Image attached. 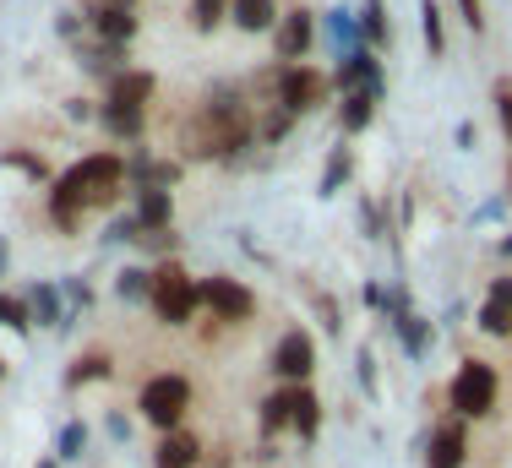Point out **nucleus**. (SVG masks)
<instances>
[{
    "instance_id": "f257e3e1",
    "label": "nucleus",
    "mask_w": 512,
    "mask_h": 468,
    "mask_svg": "<svg viewBox=\"0 0 512 468\" xmlns=\"http://www.w3.org/2000/svg\"><path fill=\"white\" fill-rule=\"evenodd\" d=\"M120 175H126V164H120L115 153H99V158H88V164H77L55 186V218H60V224H71L82 196H109V191L120 186Z\"/></svg>"
},
{
    "instance_id": "f03ea898",
    "label": "nucleus",
    "mask_w": 512,
    "mask_h": 468,
    "mask_svg": "<svg viewBox=\"0 0 512 468\" xmlns=\"http://www.w3.org/2000/svg\"><path fill=\"white\" fill-rule=\"evenodd\" d=\"M246 137H251V120L240 115L235 104H213L207 109V115L197 120V126H191V153H235V147H246Z\"/></svg>"
},
{
    "instance_id": "7ed1b4c3",
    "label": "nucleus",
    "mask_w": 512,
    "mask_h": 468,
    "mask_svg": "<svg viewBox=\"0 0 512 468\" xmlns=\"http://www.w3.org/2000/svg\"><path fill=\"white\" fill-rule=\"evenodd\" d=\"M453 409H458V420H480V414L496 409V371L491 365L469 360L453 376Z\"/></svg>"
},
{
    "instance_id": "20e7f679",
    "label": "nucleus",
    "mask_w": 512,
    "mask_h": 468,
    "mask_svg": "<svg viewBox=\"0 0 512 468\" xmlns=\"http://www.w3.org/2000/svg\"><path fill=\"white\" fill-rule=\"evenodd\" d=\"M148 300L158 305V316H164V322L180 327V322H191V311H197V283L180 273V267H164V273L153 278Z\"/></svg>"
},
{
    "instance_id": "39448f33",
    "label": "nucleus",
    "mask_w": 512,
    "mask_h": 468,
    "mask_svg": "<svg viewBox=\"0 0 512 468\" xmlns=\"http://www.w3.org/2000/svg\"><path fill=\"white\" fill-rule=\"evenodd\" d=\"M186 403H191L186 376H153L148 387H142V414H148L153 425H164V430L186 414Z\"/></svg>"
},
{
    "instance_id": "423d86ee",
    "label": "nucleus",
    "mask_w": 512,
    "mask_h": 468,
    "mask_svg": "<svg viewBox=\"0 0 512 468\" xmlns=\"http://www.w3.org/2000/svg\"><path fill=\"white\" fill-rule=\"evenodd\" d=\"M197 300L213 316H224V322H246V316L256 311L251 289H246V283H235V278H207V283H197Z\"/></svg>"
},
{
    "instance_id": "0eeeda50",
    "label": "nucleus",
    "mask_w": 512,
    "mask_h": 468,
    "mask_svg": "<svg viewBox=\"0 0 512 468\" xmlns=\"http://www.w3.org/2000/svg\"><path fill=\"white\" fill-rule=\"evenodd\" d=\"M327 98V77L311 66H289L284 77H278V104L289 109V115H300V109H316Z\"/></svg>"
},
{
    "instance_id": "6e6552de",
    "label": "nucleus",
    "mask_w": 512,
    "mask_h": 468,
    "mask_svg": "<svg viewBox=\"0 0 512 468\" xmlns=\"http://www.w3.org/2000/svg\"><path fill=\"white\" fill-rule=\"evenodd\" d=\"M311 365H316V349H311L306 332H289V338L273 349V371H278V376H289V381H300V376L311 371Z\"/></svg>"
},
{
    "instance_id": "1a4fd4ad",
    "label": "nucleus",
    "mask_w": 512,
    "mask_h": 468,
    "mask_svg": "<svg viewBox=\"0 0 512 468\" xmlns=\"http://www.w3.org/2000/svg\"><path fill=\"white\" fill-rule=\"evenodd\" d=\"M463 452H469V441H463V420H453V425H442L431 436L425 463H431V468H463Z\"/></svg>"
},
{
    "instance_id": "9d476101",
    "label": "nucleus",
    "mask_w": 512,
    "mask_h": 468,
    "mask_svg": "<svg viewBox=\"0 0 512 468\" xmlns=\"http://www.w3.org/2000/svg\"><path fill=\"white\" fill-rule=\"evenodd\" d=\"M306 49H311V17H306V11H289L284 28H278V55H284V60H300Z\"/></svg>"
},
{
    "instance_id": "9b49d317",
    "label": "nucleus",
    "mask_w": 512,
    "mask_h": 468,
    "mask_svg": "<svg viewBox=\"0 0 512 468\" xmlns=\"http://www.w3.org/2000/svg\"><path fill=\"white\" fill-rule=\"evenodd\" d=\"M148 93H153V77H142V71L126 82H115V98H109L115 109H109V115H142V98Z\"/></svg>"
},
{
    "instance_id": "f8f14e48",
    "label": "nucleus",
    "mask_w": 512,
    "mask_h": 468,
    "mask_svg": "<svg viewBox=\"0 0 512 468\" xmlns=\"http://www.w3.org/2000/svg\"><path fill=\"white\" fill-rule=\"evenodd\" d=\"M316 409H322V403H316L306 387H300V392H289V425H295L300 436H316V420H322Z\"/></svg>"
},
{
    "instance_id": "ddd939ff",
    "label": "nucleus",
    "mask_w": 512,
    "mask_h": 468,
    "mask_svg": "<svg viewBox=\"0 0 512 468\" xmlns=\"http://www.w3.org/2000/svg\"><path fill=\"white\" fill-rule=\"evenodd\" d=\"M191 463H197V441L180 436V430H175V436H164V447H158V468H191Z\"/></svg>"
},
{
    "instance_id": "4468645a",
    "label": "nucleus",
    "mask_w": 512,
    "mask_h": 468,
    "mask_svg": "<svg viewBox=\"0 0 512 468\" xmlns=\"http://www.w3.org/2000/svg\"><path fill=\"white\" fill-rule=\"evenodd\" d=\"M235 22L246 33H262V28H273V0H235Z\"/></svg>"
},
{
    "instance_id": "2eb2a0df",
    "label": "nucleus",
    "mask_w": 512,
    "mask_h": 468,
    "mask_svg": "<svg viewBox=\"0 0 512 468\" xmlns=\"http://www.w3.org/2000/svg\"><path fill=\"white\" fill-rule=\"evenodd\" d=\"M371 104H376V88H355L344 93V131H360L371 120Z\"/></svg>"
},
{
    "instance_id": "dca6fc26",
    "label": "nucleus",
    "mask_w": 512,
    "mask_h": 468,
    "mask_svg": "<svg viewBox=\"0 0 512 468\" xmlns=\"http://www.w3.org/2000/svg\"><path fill=\"white\" fill-rule=\"evenodd\" d=\"M137 224H142V229H158V224H169V191H142Z\"/></svg>"
},
{
    "instance_id": "f3484780",
    "label": "nucleus",
    "mask_w": 512,
    "mask_h": 468,
    "mask_svg": "<svg viewBox=\"0 0 512 468\" xmlns=\"http://www.w3.org/2000/svg\"><path fill=\"white\" fill-rule=\"evenodd\" d=\"M93 22H99L104 39H131V28H137V22H131V11H93Z\"/></svg>"
},
{
    "instance_id": "a211bd4d",
    "label": "nucleus",
    "mask_w": 512,
    "mask_h": 468,
    "mask_svg": "<svg viewBox=\"0 0 512 468\" xmlns=\"http://www.w3.org/2000/svg\"><path fill=\"white\" fill-rule=\"evenodd\" d=\"M420 17H425V44H431V55H442V11H436V0H425Z\"/></svg>"
},
{
    "instance_id": "6ab92c4d",
    "label": "nucleus",
    "mask_w": 512,
    "mask_h": 468,
    "mask_svg": "<svg viewBox=\"0 0 512 468\" xmlns=\"http://www.w3.org/2000/svg\"><path fill=\"white\" fill-rule=\"evenodd\" d=\"M365 39L387 44V22H382V0H365Z\"/></svg>"
},
{
    "instance_id": "aec40b11",
    "label": "nucleus",
    "mask_w": 512,
    "mask_h": 468,
    "mask_svg": "<svg viewBox=\"0 0 512 468\" xmlns=\"http://www.w3.org/2000/svg\"><path fill=\"white\" fill-rule=\"evenodd\" d=\"M278 425H289V392H284V398H267L262 430H278Z\"/></svg>"
},
{
    "instance_id": "412c9836",
    "label": "nucleus",
    "mask_w": 512,
    "mask_h": 468,
    "mask_svg": "<svg viewBox=\"0 0 512 468\" xmlns=\"http://www.w3.org/2000/svg\"><path fill=\"white\" fill-rule=\"evenodd\" d=\"M496 109H502V131L512 137V77L496 82Z\"/></svg>"
},
{
    "instance_id": "4be33fe9",
    "label": "nucleus",
    "mask_w": 512,
    "mask_h": 468,
    "mask_svg": "<svg viewBox=\"0 0 512 468\" xmlns=\"http://www.w3.org/2000/svg\"><path fill=\"white\" fill-rule=\"evenodd\" d=\"M512 327V316H507V305L496 300V305H485V332H507Z\"/></svg>"
},
{
    "instance_id": "5701e85b",
    "label": "nucleus",
    "mask_w": 512,
    "mask_h": 468,
    "mask_svg": "<svg viewBox=\"0 0 512 468\" xmlns=\"http://www.w3.org/2000/svg\"><path fill=\"white\" fill-rule=\"evenodd\" d=\"M120 294H131V300H137V294H153V278L148 273H126L120 278Z\"/></svg>"
},
{
    "instance_id": "b1692460",
    "label": "nucleus",
    "mask_w": 512,
    "mask_h": 468,
    "mask_svg": "<svg viewBox=\"0 0 512 468\" xmlns=\"http://www.w3.org/2000/svg\"><path fill=\"white\" fill-rule=\"evenodd\" d=\"M224 17V0H197V28H213Z\"/></svg>"
},
{
    "instance_id": "393cba45",
    "label": "nucleus",
    "mask_w": 512,
    "mask_h": 468,
    "mask_svg": "<svg viewBox=\"0 0 512 468\" xmlns=\"http://www.w3.org/2000/svg\"><path fill=\"white\" fill-rule=\"evenodd\" d=\"M0 322H6V327H28V311H22L17 300H0Z\"/></svg>"
},
{
    "instance_id": "a878e982",
    "label": "nucleus",
    "mask_w": 512,
    "mask_h": 468,
    "mask_svg": "<svg viewBox=\"0 0 512 468\" xmlns=\"http://www.w3.org/2000/svg\"><path fill=\"white\" fill-rule=\"evenodd\" d=\"M458 11H463V22H469L474 33L485 28V6H480V0H458Z\"/></svg>"
},
{
    "instance_id": "bb28decb",
    "label": "nucleus",
    "mask_w": 512,
    "mask_h": 468,
    "mask_svg": "<svg viewBox=\"0 0 512 468\" xmlns=\"http://www.w3.org/2000/svg\"><path fill=\"white\" fill-rule=\"evenodd\" d=\"M77 447H82V425H71L66 436H60V458H71V452H77Z\"/></svg>"
},
{
    "instance_id": "cd10ccee",
    "label": "nucleus",
    "mask_w": 512,
    "mask_h": 468,
    "mask_svg": "<svg viewBox=\"0 0 512 468\" xmlns=\"http://www.w3.org/2000/svg\"><path fill=\"white\" fill-rule=\"evenodd\" d=\"M82 376H104V360H82L77 371H71V381H82Z\"/></svg>"
},
{
    "instance_id": "c85d7f7f",
    "label": "nucleus",
    "mask_w": 512,
    "mask_h": 468,
    "mask_svg": "<svg viewBox=\"0 0 512 468\" xmlns=\"http://www.w3.org/2000/svg\"><path fill=\"white\" fill-rule=\"evenodd\" d=\"M93 11H131V0H93Z\"/></svg>"
},
{
    "instance_id": "c756f323",
    "label": "nucleus",
    "mask_w": 512,
    "mask_h": 468,
    "mask_svg": "<svg viewBox=\"0 0 512 468\" xmlns=\"http://www.w3.org/2000/svg\"><path fill=\"white\" fill-rule=\"evenodd\" d=\"M496 294H502V300H512V283H502V289H496Z\"/></svg>"
},
{
    "instance_id": "7c9ffc66",
    "label": "nucleus",
    "mask_w": 512,
    "mask_h": 468,
    "mask_svg": "<svg viewBox=\"0 0 512 468\" xmlns=\"http://www.w3.org/2000/svg\"><path fill=\"white\" fill-rule=\"evenodd\" d=\"M213 468H224V463H213Z\"/></svg>"
},
{
    "instance_id": "2f4dec72",
    "label": "nucleus",
    "mask_w": 512,
    "mask_h": 468,
    "mask_svg": "<svg viewBox=\"0 0 512 468\" xmlns=\"http://www.w3.org/2000/svg\"><path fill=\"white\" fill-rule=\"evenodd\" d=\"M44 468H50V463H44Z\"/></svg>"
}]
</instances>
